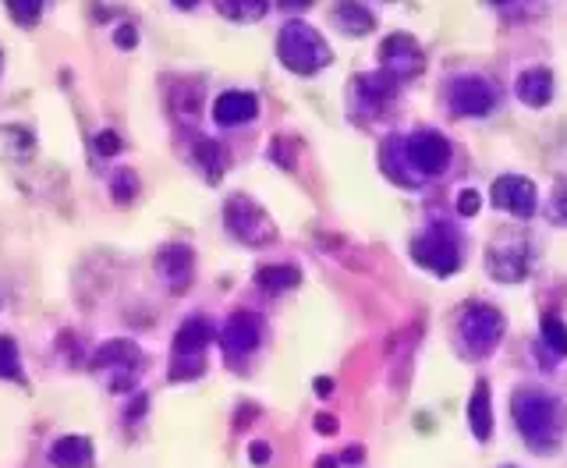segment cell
Segmentation results:
<instances>
[{"label": "cell", "instance_id": "cell-1", "mask_svg": "<svg viewBox=\"0 0 567 468\" xmlns=\"http://www.w3.org/2000/svg\"><path fill=\"white\" fill-rule=\"evenodd\" d=\"M511 412H514V426L521 429V437L529 440L536 451H553L560 444L567 429V412L553 394L536 387L518 390L511 398Z\"/></svg>", "mask_w": 567, "mask_h": 468}, {"label": "cell", "instance_id": "cell-2", "mask_svg": "<svg viewBox=\"0 0 567 468\" xmlns=\"http://www.w3.org/2000/svg\"><path fill=\"white\" fill-rule=\"evenodd\" d=\"M277 57L295 75H316L319 68H327L334 61V50L319 36V29H312L302 18H291L277 36Z\"/></svg>", "mask_w": 567, "mask_h": 468}, {"label": "cell", "instance_id": "cell-3", "mask_svg": "<svg viewBox=\"0 0 567 468\" xmlns=\"http://www.w3.org/2000/svg\"><path fill=\"white\" fill-rule=\"evenodd\" d=\"M93 373L107 383V390L114 394H125V390L135 387L142 373V351L135 341H125V337H117V341H107L103 348H96L93 355Z\"/></svg>", "mask_w": 567, "mask_h": 468}, {"label": "cell", "instance_id": "cell-4", "mask_svg": "<svg viewBox=\"0 0 567 468\" xmlns=\"http://www.w3.org/2000/svg\"><path fill=\"white\" fill-rule=\"evenodd\" d=\"M412 256L436 277H451L461 266V238L451 224H429L412 242Z\"/></svg>", "mask_w": 567, "mask_h": 468}, {"label": "cell", "instance_id": "cell-5", "mask_svg": "<svg viewBox=\"0 0 567 468\" xmlns=\"http://www.w3.org/2000/svg\"><path fill=\"white\" fill-rule=\"evenodd\" d=\"M458 334H461V348H465L468 359H486L500 344V337H504V316H500L493 305L472 302L461 312Z\"/></svg>", "mask_w": 567, "mask_h": 468}, {"label": "cell", "instance_id": "cell-6", "mask_svg": "<svg viewBox=\"0 0 567 468\" xmlns=\"http://www.w3.org/2000/svg\"><path fill=\"white\" fill-rule=\"evenodd\" d=\"M451 142L447 135H440L436 128H419L415 135L404 139V160H408V171L419 181L426 178H440L447 167H451Z\"/></svg>", "mask_w": 567, "mask_h": 468}, {"label": "cell", "instance_id": "cell-7", "mask_svg": "<svg viewBox=\"0 0 567 468\" xmlns=\"http://www.w3.org/2000/svg\"><path fill=\"white\" fill-rule=\"evenodd\" d=\"M224 220H227V231L245 245H270L277 238V227H273L270 213L249 199V195L234 192L231 199L224 203Z\"/></svg>", "mask_w": 567, "mask_h": 468}, {"label": "cell", "instance_id": "cell-8", "mask_svg": "<svg viewBox=\"0 0 567 468\" xmlns=\"http://www.w3.org/2000/svg\"><path fill=\"white\" fill-rule=\"evenodd\" d=\"M426 68V54H422L419 39L408 36V32H390L380 47V71L390 75L394 82H404V78L422 75Z\"/></svg>", "mask_w": 567, "mask_h": 468}, {"label": "cell", "instance_id": "cell-9", "mask_svg": "<svg viewBox=\"0 0 567 468\" xmlns=\"http://www.w3.org/2000/svg\"><path fill=\"white\" fill-rule=\"evenodd\" d=\"M497 100H500L497 86L482 75H461L447 86V103L461 117H486L497 107Z\"/></svg>", "mask_w": 567, "mask_h": 468}, {"label": "cell", "instance_id": "cell-10", "mask_svg": "<svg viewBox=\"0 0 567 468\" xmlns=\"http://www.w3.org/2000/svg\"><path fill=\"white\" fill-rule=\"evenodd\" d=\"M486 263H490V273L497 281L504 284L525 281V273H529V242H525V238H514V234H504L490 249Z\"/></svg>", "mask_w": 567, "mask_h": 468}, {"label": "cell", "instance_id": "cell-11", "mask_svg": "<svg viewBox=\"0 0 567 468\" xmlns=\"http://www.w3.org/2000/svg\"><path fill=\"white\" fill-rule=\"evenodd\" d=\"M493 206H500V210H507L511 217L521 220L536 217L539 206L536 185L529 178H521V174H504V178L493 181Z\"/></svg>", "mask_w": 567, "mask_h": 468}, {"label": "cell", "instance_id": "cell-12", "mask_svg": "<svg viewBox=\"0 0 567 468\" xmlns=\"http://www.w3.org/2000/svg\"><path fill=\"white\" fill-rule=\"evenodd\" d=\"M263 341V320L256 312L241 309L234 316H227L224 330H220V344H224L227 359H241V355H252Z\"/></svg>", "mask_w": 567, "mask_h": 468}, {"label": "cell", "instance_id": "cell-13", "mask_svg": "<svg viewBox=\"0 0 567 468\" xmlns=\"http://www.w3.org/2000/svg\"><path fill=\"white\" fill-rule=\"evenodd\" d=\"M156 273L164 277V284L181 295V291L192 288V277H195V252L188 245H167L160 256H156Z\"/></svg>", "mask_w": 567, "mask_h": 468}, {"label": "cell", "instance_id": "cell-14", "mask_svg": "<svg viewBox=\"0 0 567 468\" xmlns=\"http://www.w3.org/2000/svg\"><path fill=\"white\" fill-rule=\"evenodd\" d=\"M217 341V327L206 316H188L174 334V359H206V348Z\"/></svg>", "mask_w": 567, "mask_h": 468}, {"label": "cell", "instance_id": "cell-15", "mask_svg": "<svg viewBox=\"0 0 567 468\" xmlns=\"http://www.w3.org/2000/svg\"><path fill=\"white\" fill-rule=\"evenodd\" d=\"M259 114V100L245 89H227V93L217 96L213 103V121L220 128H234V125H245L252 117Z\"/></svg>", "mask_w": 567, "mask_h": 468}, {"label": "cell", "instance_id": "cell-16", "mask_svg": "<svg viewBox=\"0 0 567 468\" xmlns=\"http://www.w3.org/2000/svg\"><path fill=\"white\" fill-rule=\"evenodd\" d=\"M514 93L525 107H546L553 100V75L550 68H529L521 71L518 82H514Z\"/></svg>", "mask_w": 567, "mask_h": 468}, {"label": "cell", "instance_id": "cell-17", "mask_svg": "<svg viewBox=\"0 0 567 468\" xmlns=\"http://www.w3.org/2000/svg\"><path fill=\"white\" fill-rule=\"evenodd\" d=\"M394 93H397V82L390 75H383V71H376V75H358V82H355L358 107L380 110Z\"/></svg>", "mask_w": 567, "mask_h": 468}, {"label": "cell", "instance_id": "cell-18", "mask_svg": "<svg viewBox=\"0 0 567 468\" xmlns=\"http://www.w3.org/2000/svg\"><path fill=\"white\" fill-rule=\"evenodd\" d=\"M54 468H89L93 465V444L86 437H61L50 447Z\"/></svg>", "mask_w": 567, "mask_h": 468}, {"label": "cell", "instance_id": "cell-19", "mask_svg": "<svg viewBox=\"0 0 567 468\" xmlns=\"http://www.w3.org/2000/svg\"><path fill=\"white\" fill-rule=\"evenodd\" d=\"M380 160H383V171H387L390 181H397V185H404V188H419L422 185V181L408 171V160H404V139H387V142H383Z\"/></svg>", "mask_w": 567, "mask_h": 468}, {"label": "cell", "instance_id": "cell-20", "mask_svg": "<svg viewBox=\"0 0 567 468\" xmlns=\"http://www.w3.org/2000/svg\"><path fill=\"white\" fill-rule=\"evenodd\" d=\"M468 426H472L475 440H490L493 433V401L486 383H475V394L468 401Z\"/></svg>", "mask_w": 567, "mask_h": 468}, {"label": "cell", "instance_id": "cell-21", "mask_svg": "<svg viewBox=\"0 0 567 468\" xmlns=\"http://www.w3.org/2000/svg\"><path fill=\"white\" fill-rule=\"evenodd\" d=\"M334 18L341 25V32H348V36H369L376 29V15L369 8H362V4H337Z\"/></svg>", "mask_w": 567, "mask_h": 468}, {"label": "cell", "instance_id": "cell-22", "mask_svg": "<svg viewBox=\"0 0 567 468\" xmlns=\"http://www.w3.org/2000/svg\"><path fill=\"white\" fill-rule=\"evenodd\" d=\"M192 156H195V164L202 167V174L210 181H220V174L227 171V153L224 146H220L217 139H199L192 146Z\"/></svg>", "mask_w": 567, "mask_h": 468}, {"label": "cell", "instance_id": "cell-23", "mask_svg": "<svg viewBox=\"0 0 567 468\" xmlns=\"http://www.w3.org/2000/svg\"><path fill=\"white\" fill-rule=\"evenodd\" d=\"M302 281V273H298V266H263V270L256 273V284L263 291H270V295H280V291H291L295 284Z\"/></svg>", "mask_w": 567, "mask_h": 468}, {"label": "cell", "instance_id": "cell-24", "mask_svg": "<svg viewBox=\"0 0 567 468\" xmlns=\"http://www.w3.org/2000/svg\"><path fill=\"white\" fill-rule=\"evenodd\" d=\"M217 11L224 18H238V22H259V18L266 15V4L263 0H224V4H217Z\"/></svg>", "mask_w": 567, "mask_h": 468}, {"label": "cell", "instance_id": "cell-25", "mask_svg": "<svg viewBox=\"0 0 567 468\" xmlns=\"http://www.w3.org/2000/svg\"><path fill=\"white\" fill-rule=\"evenodd\" d=\"M0 376L4 380H18L22 383V355H18V344L11 337H0Z\"/></svg>", "mask_w": 567, "mask_h": 468}, {"label": "cell", "instance_id": "cell-26", "mask_svg": "<svg viewBox=\"0 0 567 468\" xmlns=\"http://www.w3.org/2000/svg\"><path fill=\"white\" fill-rule=\"evenodd\" d=\"M174 107H178L185 117H195V114H199V107H202L199 82H178V96H174Z\"/></svg>", "mask_w": 567, "mask_h": 468}, {"label": "cell", "instance_id": "cell-27", "mask_svg": "<svg viewBox=\"0 0 567 468\" xmlns=\"http://www.w3.org/2000/svg\"><path fill=\"white\" fill-rule=\"evenodd\" d=\"M8 15L15 18L18 25H36L39 22V15H43V4L39 0H8Z\"/></svg>", "mask_w": 567, "mask_h": 468}, {"label": "cell", "instance_id": "cell-28", "mask_svg": "<svg viewBox=\"0 0 567 468\" xmlns=\"http://www.w3.org/2000/svg\"><path fill=\"white\" fill-rule=\"evenodd\" d=\"M543 341L550 344L557 355H567V327L557 316H543Z\"/></svg>", "mask_w": 567, "mask_h": 468}, {"label": "cell", "instance_id": "cell-29", "mask_svg": "<svg viewBox=\"0 0 567 468\" xmlns=\"http://www.w3.org/2000/svg\"><path fill=\"white\" fill-rule=\"evenodd\" d=\"M110 188H114V199H117V203H132L135 195H139V178H135V174L125 167V171H117V174H114Z\"/></svg>", "mask_w": 567, "mask_h": 468}, {"label": "cell", "instance_id": "cell-30", "mask_svg": "<svg viewBox=\"0 0 567 468\" xmlns=\"http://www.w3.org/2000/svg\"><path fill=\"white\" fill-rule=\"evenodd\" d=\"M96 153H100V156H117V153H121V135H117V132H100V135H96Z\"/></svg>", "mask_w": 567, "mask_h": 468}, {"label": "cell", "instance_id": "cell-31", "mask_svg": "<svg viewBox=\"0 0 567 468\" xmlns=\"http://www.w3.org/2000/svg\"><path fill=\"white\" fill-rule=\"evenodd\" d=\"M550 213L560 220V224H567V181H560V185H557V192H553Z\"/></svg>", "mask_w": 567, "mask_h": 468}, {"label": "cell", "instance_id": "cell-32", "mask_svg": "<svg viewBox=\"0 0 567 468\" xmlns=\"http://www.w3.org/2000/svg\"><path fill=\"white\" fill-rule=\"evenodd\" d=\"M458 213L461 217H475V213H479V192L465 188V192L458 195Z\"/></svg>", "mask_w": 567, "mask_h": 468}, {"label": "cell", "instance_id": "cell-33", "mask_svg": "<svg viewBox=\"0 0 567 468\" xmlns=\"http://www.w3.org/2000/svg\"><path fill=\"white\" fill-rule=\"evenodd\" d=\"M114 43L121 50H135V43H139V32H135V25H121V29L114 32Z\"/></svg>", "mask_w": 567, "mask_h": 468}, {"label": "cell", "instance_id": "cell-34", "mask_svg": "<svg viewBox=\"0 0 567 468\" xmlns=\"http://www.w3.org/2000/svg\"><path fill=\"white\" fill-rule=\"evenodd\" d=\"M249 458H252V465H266V461H270V444H266V440H256V444L249 447Z\"/></svg>", "mask_w": 567, "mask_h": 468}, {"label": "cell", "instance_id": "cell-35", "mask_svg": "<svg viewBox=\"0 0 567 468\" xmlns=\"http://www.w3.org/2000/svg\"><path fill=\"white\" fill-rule=\"evenodd\" d=\"M316 433H323V437H334V433H337L334 415H316Z\"/></svg>", "mask_w": 567, "mask_h": 468}, {"label": "cell", "instance_id": "cell-36", "mask_svg": "<svg viewBox=\"0 0 567 468\" xmlns=\"http://www.w3.org/2000/svg\"><path fill=\"white\" fill-rule=\"evenodd\" d=\"M146 405H149V401H146V394H139V398H135V405L128 408V422H139V415L146 412Z\"/></svg>", "mask_w": 567, "mask_h": 468}, {"label": "cell", "instance_id": "cell-37", "mask_svg": "<svg viewBox=\"0 0 567 468\" xmlns=\"http://www.w3.org/2000/svg\"><path fill=\"white\" fill-rule=\"evenodd\" d=\"M316 394H319V398H330V394H334V380H330V376H319Z\"/></svg>", "mask_w": 567, "mask_h": 468}, {"label": "cell", "instance_id": "cell-38", "mask_svg": "<svg viewBox=\"0 0 567 468\" xmlns=\"http://www.w3.org/2000/svg\"><path fill=\"white\" fill-rule=\"evenodd\" d=\"M344 461H362V447H351V451L344 454Z\"/></svg>", "mask_w": 567, "mask_h": 468}, {"label": "cell", "instance_id": "cell-39", "mask_svg": "<svg viewBox=\"0 0 567 468\" xmlns=\"http://www.w3.org/2000/svg\"><path fill=\"white\" fill-rule=\"evenodd\" d=\"M316 468H337V461H334V458H319Z\"/></svg>", "mask_w": 567, "mask_h": 468}, {"label": "cell", "instance_id": "cell-40", "mask_svg": "<svg viewBox=\"0 0 567 468\" xmlns=\"http://www.w3.org/2000/svg\"><path fill=\"white\" fill-rule=\"evenodd\" d=\"M0 68H4V50H0Z\"/></svg>", "mask_w": 567, "mask_h": 468}]
</instances>
